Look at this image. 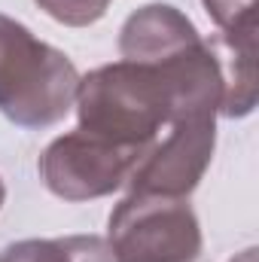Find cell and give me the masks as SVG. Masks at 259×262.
<instances>
[{"instance_id":"cell-1","label":"cell","mask_w":259,"mask_h":262,"mask_svg":"<svg viewBox=\"0 0 259 262\" xmlns=\"http://www.w3.org/2000/svg\"><path fill=\"white\" fill-rule=\"evenodd\" d=\"M73 107L79 128L119 146H153L162 128L183 119L168 70L125 58L79 76Z\"/></svg>"},{"instance_id":"cell-2","label":"cell","mask_w":259,"mask_h":262,"mask_svg":"<svg viewBox=\"0 0 259 262\" xmlns=\"http://www.w3.org/2000/svg\"><path fill=\"white\" fill-rule=\"evenodd\" d=\"M79 73L61 49L0 12V113L21 128L61 122L76 101Z\"/></svg>"},{"instance_id":"cell-3","label":"cell","mask_w":259,"mask_h":262,"mask_svg":"<svg viewBox=\"0 0 259 262\" xmlns=\"http://www.w3.org/2000/svg\"><path fill=\"white\" fill-rule=\"evenodd\" d=\"M107 244L116 262H195L201 226L186 198L128 192L110 213Z\"/></svg>"},{"instance_id":"cell-4","label":"cell","mask_w":259,"mask_h":262,"mask_svg":"<svg viewBox=\"0 0 259 262\" xmlns=\"http://www.w3.org/2000/svg\"><path fill=\"white\" fill-rule=\"evenodd\" d=\"M149 146H119L76 128L55 137L40 162L43 186L61 201H92L125 186Z\"/></svg>"},{"instance_id":"cell-5","label":"cell","mask_w":259,"mask_h":262,"mask_svg":"<svg viewBox=\"0 0 259 262\" xmlns=\"http://www.w3.org/2000/svg\"><path fill=\"white\" fill-rule=\"evenodd\" d=\"M168 128L134 168L131 192L186 198L201 183L217 146V116H186Z\"/></svg>"},{"instance_id":"cell-6","label":"cell","mask_w":259,"mask_h":262,"mask_svg":"<svg viewBox=\"0 0 259 262\" xmlns=\"http://www.w3.org/2000/svg\"><path fill=\"white\" fill-rule=\"evenodd\" d=\"M201 40L195 25L168 3H146L131 12L119 31V55L125 61L159 64Z\"/></svg>"},{"instance_id":"cell-7","label":"cell","mask_w":259,"mask_h":262,"mask_svg":"<svg viewBox=\"0 0 259 262\" xmlns=\"http://www.w3.org/2000/svg\"><path fill=\"white\" fill-rule=\"evenodd\" d=\"M207 43L223 73L220 116H247L256 104V31L213 34Z\"/></svg>"},{"instance_id":"cell-8","label":"cell","mask_w":259,"mask_h":262,"mask_svg":"<svg viewBox=\"0 0 259 262\" xmlns=\"http://www.w3.org/2000/svg\"><path fill=\"white\" fill-rule=\"evenodd\" d=\"M0 262H116V256L101 235H67L15 241L0 250Z\"/></svg>"},{"instance_id":"cell-9","label":"cell","mask_w":259,"mask_h":262,"mask_svg":"<svg viewBox=\"0 0 259 262\" xmlns=\"http://www.w3.org/2000/svg\"><path fill=\"white\" fill-rule=\"evenodd\" d=\"M49 18L67 28H89L110 9L113 0H34Z\"/></svg>"},{"instance_id":"cell-10","label":"cell","mask_w":259,"mask_h":262,"mask_svg":"<svg viewBox=\"0 0 259 262\" xmlns=\"http://www.w3.org/2000/svg\"><path fill=\"white\" fill-rule=\"evenodd\" d=\"M220 34L256 31V0H201Z\"/></svg>"},{"instance_id":"cell-11","label":"cell","mask_w":259,"mask_h":262,"mask_svg":"<svg viewBox=\"0 0 259 262\" xmlns=\"http://www.w3.org/2000/svg\"><path fill=\"white\" fill-rule=\"evenodd\" d=\"M232 262H256V250L250 247V250H244L241 256H235V259H232Z\"/></svg>"},{"instance_id":"cell-12","label":"cell","mask_w":259,"mask_h":262,"mask_svg":"<svg viewBox=\"0 0 259 262\" xmlns=\"http://www.w3.org/2000/svg\"><path fill=\"white\" fill-rule=\"evenodd\" d=\"M3 198H6V186H3V180H0V204H3Z\"/></svg>"}]
</instances>
